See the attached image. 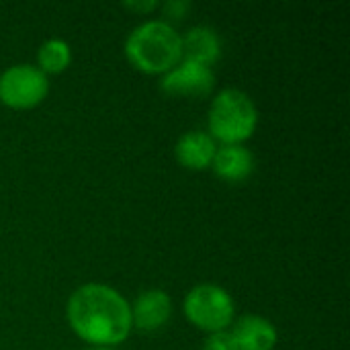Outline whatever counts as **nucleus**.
Masks as SVG:
<instances>
[{
	"label": "nucleus",
	"instance_id": "1",
	"mask_svg": "<svg viewBox=\"0 0 350 350\" xmlns=\"http://www.w3.org/2000/svg\"><path fill=\"white\" fill-rule=\"evenodd\" d=\"M70 328L88 345L111 347L131 332V308L113 287L90 283L72 293L66 308Z\"/></svg>",
	"mask_w": 350,
	"mask_h": 350
},
{
	"label": "nucleus",
	"instance_id": "2",
	"mask_svg": "<svg viewBox=\"0 0 350 350\" xmlns=\"http://www.w3.org/2000/svg\"><path fill=\"white\" fill-rule=\"evenodd\" d=\"M125 55L146 74H166L183 62V37L166 21H146L129 33Z\"/></svg>",
	"mask_w": 350,
	"mask_h": 350
},
{
	"label": "nucleus",
	"instance_id": "3",
	"mask_svg": "<svg viewBox=\"0 0 350 350\" xmlns=\"http://www.w3.org/2000/svg\"><path fill=\"white\" fill-rule=\"evenodd\" d=\"M258 123V111L252 98L238 90H221L209 107V135L219 139L224 146L242 144L248 139Z\"/></svg>",
	"mask_w": 350,
	"mask_h": 350
},
{
	"label": "nucleus",
	"instance_id": "4",
	"mask_svg": "<svg viewBox=\"0 0 350 350\" xmlns=\"http://www.w3.org/2000/svg\"><path fill=\"white\" fill-rule=\"evenodd\" d=\"M185 316L197 328L213 334L232 326L236 316V306L232 295L219 285H197L185 297Z\"/></svg>",
	"mask_w": 350,
	"mask_h": 350
},
{
	"label": "nucleus",
	"instance_id": "5",
	"mask_svg": "<svg viewBox=\"0 0 350 350\" xmlns=\"http://www.w3.org/2000/svg\"><path fill=\"white\" fill-rule=\"evenodd\" d=\"M49 90L47 74L37 66L18 64L0 74V103L12 109H31L39 105Z\"/></svg>",
	"mask_w": 350,
	"mask_h": 350
},
{
	"label": "nucleus",
	"instance_id": "6",
	"mask_svg": "<svg viewBox=\"0 0 350 350\" xmlns=\"http://www.w3.org/2000/svg\"><path fill=\"white\" fill-rule=\"evenodd\" d=\"M215 76L211 68L183 59L160 80V88L172 96H207L213 90Z\"/></svg>",
	"mask_w": 350,
	"mask_h": 350
},
{
	"label": "nucleus",
	"instance_id": "7",
	"mask_svg": "<svg viewBox=\"0 0 350 350\" xmlns=\"http://www.w3.org/2000/svg\"><path fill=\"white\" fill-rule=\"evenodd\" d=\"M170 295L162 289H148L135 299L131 308V326L142 332H156L170 320Z\"/></svg>",
	"mask_w": 350,
	"mask_h": 350
},
{
	"label": "nucleus",
	"instance_id": "8",
	"mask_svg": "<svg viewBox=\"0 0 350 350\" xmlns=\"http://www.w3.org/2000/svg\"><path fill=\"white\" fill-rule=\"evenodd\" d=\"M232 336L238 350H273L277 345V328L267 318L256 314L238 318Z\"/></svg>",
	"mask_w": 350,
	"mask_h": 350
},
{
	"label": "nucleus",
	"instance_id": "9",
	"mask_svg": "<svg viewBox=\"0 0 350 350\" xmlns=\"http://www.w3.org/2000/svg\"><path fill=\"white\" fill-rule=\"evenodd\" d=\"M211 168L226 183H242L254 172V156L242 144H228L217 148Z\"/></svg>",
	"mask_w": 350,
	"mask_h": 350
},
{
	"label": "nucleus",
	"instance_id": "10",
	"mask_svg": "<svg viewBox=\"0 0 350 350\" xmlns=\"http://www.w3.org/2000/svg\"><path fill=\"white\" fill-rule=\"evenodd\" d=\"M221 55V39L215 29L199 25L183 37V59L211 68Z\"/></svg>",
	"mask_w": 350,
	"mask_h": 350
},
{
	"label": "nucleus",
	"instance_id": "11",
	"mask_svg": "<svg viewBox=\"0 0 350 350\" xmlns=\"http://www.w3.org/2000/svg\"><path fill=\"white\" fill-rule=\"evenodd\" d=\"M217 152L215 139L205 131H189L185 133L174 148L176 160L180 166L191 170H203L209 168L213 162V156Z\"/></svg>",
	"mask_w": 350,
	"mask_h": 350
},
{
	"label": "nucleus",
	"instance_id": "12",
	"mask_svg": "<svg viewBox=\"0 0 350 350\" xmlns=\"http://www.w3.org/2000/svg\"><path fill=\"white\" fill-rule=\"evenodd\" d=\"M37 59H39V70L43 74H47V72L57 74V72H64L70 66L72 51H70V45L64 39H47L39 47Z\"/></svg>",
	"mask_w": 350,
	"mask_h": 350
},
{
	"label": "nucleus",
	"instance_id": "13",
	"mask_svg": "<svg viewBox=\"0 0 350 350\" xmlns=\"http://www.w3.org/2000/svg\"><path fill=\"white\" fill-rule=\"evenodd\" d=\"M203 350H238V345H236L232 332L221 330V332H213L207 336Z\"/></svg>",
	"mask_w": 350,
	"mask_h": 350
},
{
	"label": "nucleus",
	"instance_id": "14",
	"mask_svg": "<svg viewBox=\"0 0 350 350\" xmlns=\"http://www.w3.org/2000/svg\"><path fill=\"white\" fill-rule=\"evenodd\" d=\"M162 8H164V12H166L168 16H172V18H183L185 12H189L191 4L185 2V0H170V2H166Z\"/></svg>",
	"mask_w": 350,
	"mask_h": 350
},
{
	"label": "nucleus",
	"instance_id": "15",
	"mask_svg": "<svg viewBox=\"0 0 350 350\" xmlns=\"http://www.w3.org/2000/svg\"><path fill=\"white\" fill-rule=\"evenodd\" d=\"M125 6L131 8V10H137V12H146V10H154L158 6V2L156 0H150V2H125Z\"/></svg>",
	"mask_w": 350,
	"mask_h": 350
},
{
	"label": "nucleus",
	"instance_id": "16",
	"mask_svg": "<svg viewBox=\"0 0 350 350\" xmlns=\"http://www.w3.org/2000/svg\"><path fill=\"white\" fill-rule=\"evenodd\" d=\"M88 350H113L111 347H92V349H88Z\"/></svg>",
	"mask_w": 350,
	"mask_h": 350
}]
</instances>
